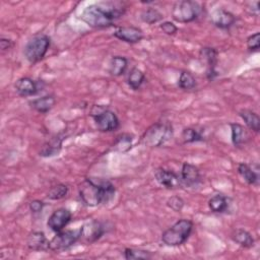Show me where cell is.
Wrapping results in <instances>:
<instances>
[{"label": "cell", "mask_w": 260, "mask_h": 260, "mask_svg": "<svg viewBox=\"0 0 260 260\" xmlns=\"http://www.w3.org/2000/svg\"><path fill=\"white\" fill-rule=\"evenodd\" d=\"M208 207L214 213H222L229 207V200L224 195L216 194L209 199Z\"/></svg>", "instance_id": "obj_25"}, {"label": "cell", "mask_w": 260, "mask_h": 260, "mask_svg": "<svg viewBox=\"0 0 260 260\" xmlns=\"http://www.w3.org/2000/svg\"><path fill=\"white\" fill-rule=\"evenodd\" d=\"M154 178L157 183L167 189H178L182 183L180 176L170 170L158 168L154 172Z\"/></svg>", "instance_id": "obj_10"}, {"label": "cell", "mask_w": 260, "mask_h": 260, "mask_svg": "<svg viewBox=\"0 0 260 260\" xmlns=\"http://www.w3.org/2000/svg\"><path fill=\"white\" fill-rule=\"evenodd\" d=\"M160 29L166 34V35H169V36H173L177 32L178 30V27L171 21H164L160 25H159Z\"/></svg>", "instance_id": "obj_35"}, {"label": "cell", "mask_w": 260, "mask_h": 260, "mask_svg": "<svg viewBox=\"0 0 260 260\" xmlns=\"http://www.w3.org/2000/svg\"><path fill=\"white\" fill-rule=\"evenodd\" d=\"M173 137V127L170 123H155L151 125L144 133L142 142L150 147H158L164 145Z\"/></svg>", "instance_id": "obj_5"}, {"label": "cell", "mask_w": 260, "mask_h": 260, "mask_svg": "<svg viewBox=\"0 0 260 260\" xmlns=\"http://www.w3.org/2000/svg\"><path fill=\"white\" fill-rule=\"evenodd\" d=\"M184 200L179 197V196H172L167 200V205L169 208H171L172 210L179 212L183 209L184 207Z\"/></svg>", "instance_id": "obj_33"}, {"label": "cell", "mask_w": 260, "mask_h": 260, "mask_svg": "<svg viewBox=\"0 0 260 260\" xmlns=\"http://www.w3.org/2000/svg\"><path fill=\"white\" fill-rule=\"evenodd\" d=\"M81 226L76 230H66L56 233L53 239L50 241V250L55 252H62L68 250L76 242L80 240Z\"/></svg>", "instance_id": "obj_8"}, {"label": "cell", "mask_w": 260, "mask_h": 260, "mask_svg": "<svg viewBox=\"0 0 260 260\" xmlns=\"http://www.w3.org/2000/svg\"><path fill=\"white\" fill-rule=\"evenodd\" d=\"M182 139L185 143H193V142H197V141H202L203 136L195 128L188 127L183 130Z\"/></svg>", "instance_id": "obj_32"}, {"label": "cell", "mask_w": 260, "mask_h": 260, "mask_svg": "<svg viewBox=\"0 0 260 260\" xmlns=\"http://www.w3.org/2000/svg\"><path fill=\"white\" fill-rule=\"evenodd\" d=\"M14 88L20 96H31L39 90L37 82L29 77H21L17 79L14 84Z\"/></svg>", "instance_id": "obj_17"}, {"label": "cell", "mask_w": 260, "mask_h": 260, "mask_svg": "<svg viewBox=\"0 0 260 260\" xmlns=\"http://www.w3.org/2000/svg\"><path fill=\"white\" fill-rule=\"evenodd\" d=\"M123 254L127 260H147L152 257L150 251L136 248H126Z\"/></svg>", "instance_id": "obj_27"}, {"label": "cell", "mask_w": 260, "mask_h": 260, "mask_svg": "<svg viewBox=\"0 0 260 260\" xmlns=\"http://www.w3.org/2000/svg\"><path fill=\"white\" fill-rule=\"evenodd\" d=\"M230 126H231V136H232L233 144L239 147L247 143L250 136L246 127H244L239 123H231Z\"/></svg>", "instance_id": "obj_18"}, {"label": "cell", "mask_w": 260, "mask_h": 260, "mask_svg": "<svg viewBox=\"0 0 260 260\" xmlns=\"http://www.w3.org/2000/svg\"><path fill=\"white\" fill-rule=\"evenodd\" d=\"M240 116L249 129L254 132H258L260 130V118L257 113L252 110L244 109L240 112Z\"/></svg>", "instance_id": "obj_24"}, {"label": "cell", "mask_w": 260, "mask_h": 260, "mask_svg": "<svg viewBox=\"0 0 260 260\" xmlns=\"http://www.w3.org/2000/svg\"><path fill=\"white\" fill-rule=\"evenodd\" d=\"M82 203L88 207H94L111 201L115 196V186L106 179L86 178L78 188Z\"/></svg>", "instance_id": "obj_2"}, {"label": "cell", "mask_w": 260, "mask_h": 260, "mask_svg": "<svg viewBox=\"0 0 260 260\" xmlns=\"http://www.w3.org/2000/svg\"><path fill=\"white\" fill-rule=\"evenodd\" d=\"M192 230L193 222L190 219L181 218L161 234V242L170 247L183 245L190 237Z\"/></svg>", "instance_id": "obj_3"}, {"label": "cell", "mask_w": 260, "mask_h": 260, "mask_svg": "<svg viewBox=\"0 0 260 260\" xmlns=\"http://www.w3.org/2000/svg\"><path fill=\"white\" fill-rule=\"evenodd\" d=\"M128 66V60L123 56L112 57L109 64V72L113 76H120L125 73Z\"/></svg>", "instance_id": "obj_23"}, {"label": "cell", "mask_w": 260, "mask_h": 260, "mask_svg": "<svg viewBox=\"0 0 260 260\" xmlns=\"http://www.w3.org/2000/svg\"><path fill=\"white\" fill-rule=\"evenodd\" d=\"M232 240L244 248H252L254 246V239L252 235L243 229H237L232 234Z\"/></svg>", "instance_id": "obj_22"}, {"label": "cell", "mask_w": 260, "mask_h": 260, "mask_svg": "<svg viewBox=\"0 0 260 260\" xmlns=\"http://www.w3.org/2000/svg\"><path fill=\"white\" fill-rule=\"evenodd\" d=\"M51 45V39L45 34H39L34 36L25 45L23 53L25 59L35 64L40 62L47 54Z\"/></svg>", "instance_id": "obj_4"}, {"label": "cell", "mask_w": 260, "mask_h": 260, "mask_svg": "<svg viewBox=\"0 0 260 260\" xmlns=\"http://www.w3.org/2000/svg\"><path fill=\"white\" fill-rule=\"evenodd\" d=\"M90 116L92 117L98 130L102 132H111L119 128L120 122L117 115L101 105H94L91 108Z\"/></svg>", "instance_id": "obj_7"}, {"label": "cell", "mask_w": 260, "mask_h": 260, "mask_svg": "<svg viewBox=\"0 0 260 260\" xmlns=\"http://www.w3.org/2000/svg\"><path fill=\"white\" fill-rule=\"evenodd\" d=\"M44 206H45V202L42 200H39V199H35L29 202V210L34 213L41 212L43 210Z\"/></svg>", "instance_id": "obj_36"}, {"label": "cell", "mask_w": 260, "mask_h": 260, "mask_svg": "<svg viewBox=\"0 0 260 260\" xmlns=\"http://www.w3.org/2000/svg\"><path fill=\"white\" fill-rule=\"evenodd\" d=\"M71 217H72L71 211L67 208L61 207L53 211V213L49 216L47 225L51 231L58 233L62 231L70 222Z\"/></svg>", "instance_id": "obj_9"}, {"label": "cell", "mask_w": 260, "mask_h": 260, "mask_svg": "<svg viewBox=\"0 0 260 260\" xmlns=\"http://www.w3.org/2000/svg\"><path fill=\"white\" fill-rule=\"evenodd\" d=\"M56 100L53 95H44L29 102L30 107L39 113H47L55 106Z\"/></svg>", "instance_id": "obj_21"}, {"label": "cell", "mask_w": 260, "mask_h": 260, "mask_svg": "<svg viewBox=\"0 0 260 260\" xmlns=\"http://www.w3.org/2000/svg\"><path fill=\"white\" fill-rule=\"evenodd\" d=\"M28 249L32 251H47L50 249V241L43 232H31L26 239Z\"/></svg>", "instance_id": "obj_15"}, {"label": "cell", "mask_w": 260, "mask_h": 260, "mask_svg": "<svg viewBox=\"0 0 260 260\" xmlns=\"http://www.w3.org/2000/svg\"><path fill=\"white\" fill-rule=\"evenodd\" d=\"M124 13L125 7L121 2L102 1L86 6L81 13V19L89 26L103 28L113 25Z\"/></svg>", "instance_id": "obj_1"}, {"label": "cell", "mask_w": 260, "mask_h": 260, "mask_svg": "<svg viewBox=\"0 0 260 260\" xmlns=\"http://www.w3.org/2000/svg\"><path fill=\"white\" fill-rule=\"evenodd\" d=\"M238 173L247 184L255 185V186L258 185V182H259L258 172L254 170L251 166L245 162H241L238 166Z\"/></svg>", "instance_id": "obj_19"}, {"label": "cell", "mask_w": 260, "mask_h": 260, "mask_svg": "<svg viewBox=\"0 0 260 260\" xmlns=\"http://www.w3.org/2000/svg\"><path fill=\"white\" fill-rule=\"evenodd\" d=\"M145 80V75L144 73L139 69V68H132L131 71L129 72V75H128V79H127V82H128V85L134 89V90H137L138 88H140V86L142 85V83L144 82Z\"/></svg>", "instance_id": "obj_26"}, {"label": "cell", "mask_w": 260, "mask_h": 260, "mask_svg": "<svg viewBox=\"0 0 260 260\" xmlns=\"http://www.w3.org/2000/svg\"><path fill=\"white\" fill-rule=\"evenodd\" d=\"M210 20L216 27L220 29H228L235 23L236 16L232 12L219 8L212 12Z\"/></svg>", "instance_id": "obj_14"}, {"label": "cell", "mask_w": 260, "mask_h": 260, "mask_svg": "<svg viewBox=\"0 0 260 260\" xmlns=\"http://www.w3.org/2000/svg\"><path fill=\"white\" fill-rule=\"evenodd\" d=\"M62 140H63V138H61L60 136H55V137L51 138L50 140H48L43 145V147L40 151V155L48 157V156H54V155L58 154L62 147Z\"/></svg>", "instance_id": "obj_20"}, {"label": "cell", "mask_w": 260, "mask_h": 260, "mask_svg": "<svg viewBox=\"0 0 260 260\" xmlns=\"http://www.w3.org/2000/svg\"><path fill=\"white\" fill-rule=\"evenodd\" d=\"M178 85L184 90H191L196 87V79L193 74L187 70H183L180 73Z\"/></svg>", "instance_id": "obj_28"}, {"label": "cell", "mask_w": 260, "mask_h": 260, "mask_svg": "<svg viewBox=\"0 0 260 260\" xmlns=\"http://www.w3.org/2000/svg\"><path fill=\"white\" fill-rule=\"evenodd\" d=\"M106 230L102 222L98 220H91L86 224L81 226V237L80 240H83L85 243H93L98 241L104 234Z\"/></svg>", "instance_id": "obj_11"}, {"label": "cell", "mask_w": 260, "mask_h": 260, "mask_svg": "<svg viewBox=\"0 0 260 260\" xmlns=\"http://www.w3.org/2000/svg\"><path fill=\"white\" fill-rule=\"evenodd\" d=\"M68 194V187L65 184H57L54 187H52L49 192L47 197L50 200H60L64 198Z\"/></svg>", "instance_id": "obj_31"}, {"label": "cell", "mask_w": 260, "mask_h": 260, "mask_svg": "<svg viewBox=\"0 0 260 260\" xmlns=\"http://www.w3.org/2000/svg\"><path fill=\"white\" fill-rule=\"evenodd\" d=\"M200 57L207 64V78L209 80L213 79L216 76L215 66L217 63V52L214 48L211 47H203L200 50Z\"/></svg>", "instance_id": "obj_16"}, {"label": "cell", "mask_w": 260, "mask_h": 260, "mask_svg": "<svg viewBox=\"0 0 260 260\" xmlns=\"http://www.w3.org/2000/svg\"><path fill=\"white\" fill-rule=\"evenodd\" d=\"M12 47V41L7 38H1L0 39V48L2 51H6Z\"/></svg>", "instance_id": "obj_37"}, {"label": "cell", "mask_w": 260, "mask_h": 260, "mask_svg": "<svg viewBox=\"0 0 260 260\" xmlns=\"http://www.w3.org/2000/svg\"><path fill=\"white\" fill-rule=\"evenodd\" d=\"M140 18L143 22H146L148 24H152V23L160 21L164 18V15L157 9L148 7L147 9H144L141 12Z\"/></svg>", "instance_id": "obj_29"}, {"label": "cell", "mask_w": 260, "mask_h": 260, "mask_svg": "<svg viewBox=\"0 0 260 260\" xmlns=\"http://www.w3.org/2000/svg\"><path fill=\"white\" fill-rule=\"evenodd\" d=\"M132 141H133L132 135L122 134L117 138L114 144V149L120 152H126L132 147Z\"/></svg>", "instance_id": "obj_30"}, {"label": "cell", "mask_w": 260, "mask_h": 260, "mask_svg": "<svg viewBox=\"0 0 260 260\" xmlns=\"http://www.w3.org/2000/svg\"><path fill=\"white\" fill-rule=\"evenodd\" d=\"M113 35L117 39L129 44L139 43L143 39V31L136 26H119Z\"/></svg>", "instance_id": "obj_13"}, {"label": "cell", "mask_w": 260, "mask_h": 260, "mask_svg": "<svg viewBox=\"0 0 260 260\" xmlns=\"http://www.w3.org/2000/svg\"><path fill=\"white\" fill-rule=\"evenodd\" d=\"M180 179L182 185L187 187H195L201 182V176L198 168L189 162L183 164Z\"/></svg>", "instance_id": "obj_12"}, {"label": "cell", "mask_w": 260, "mask_h": 260, "mask_svg": "<svg viewBox=\"0 0 260 260\" xmlns=\"http://www.w3.org/2000/svg\"><path fill=\"white\" fill-rule=\"evenodd\" d=\"M202 13V6L192 0H182L174 4L172 9V17L178 22L188 23L199 17Z\"/></svg>", "instance_id": "obj_6"}, {"label": "cell", "mask_w": 260, "mask_h": 260, "mask_svg": "<svg viewBox=\"0 0 260 260\" xmlns=\"http://www.w3.org/2000/svg\"><path fill=\"white\" fill-rule=\"evenodd\" d=\"M247 47L250 51H257L260 47V34L257 31L247 39Z\"/></svg>", "instance_id": "obj_34"}]
</instances>
